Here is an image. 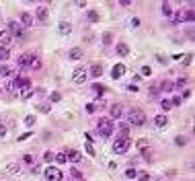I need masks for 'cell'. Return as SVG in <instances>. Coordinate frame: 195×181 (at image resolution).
<instances>
[{"label": "cell", "mask_w": 195, "mask_h": 181, "mask_svg": "<svg viewBox=\"0 0 195 181\" xmlns=\"http://www.w3.org/2000/svg\"><path fill=\"white\" fill-rule=\"evenodd\" d=\"M127 88H129V91H138V84L132 83V84H127Z\"/></svg>", "instance_id": "obj_50"}, {"label": "cell", "mask_w": 195, "mask_h": 181, "mask_svg": "<svg viewBox=\"0 0 195 181\" xmlns=\"http://www.w3.org/2000/svg\"><path fill=\"white\" fill-rule=\"evenodd\" d=\"M31 68H35V70H37V68H41V60H39V58H35V56H33V60H31Z\"/></svg>", "instance_id": "obj_25"}, {"label": "cell", "mask_w": 195, "mask_h": 181, "mask_svg": "<svg viewBox=\"0 0 195 181\" xmlns=\"http://www.w3.org/2000/svg\"><path fill=\"white\" fill-rule=\"evenodd\" d=\"M0 91H2V88H0Z\"/></svg>", "instance_id": "obj_53"}, {"label": "cell", "mask_w": 195, "mask_h": 181, "mask_svg": "<svg viewBox=\"0 0 195 181\" xmlns=\"http://www.w3.org/2000/svg\"><path fill=\"white\" fill-rule=\"evenodd\" d=\"M175 21H177V23L183 21V13H181V10H177V13H175Z\"/></svg>", "instance_id": "obj_40"}, {"label": "cell", "mask_w": 195, "mask_h": 181, "mask_svg": "<svg viewBox=\"0 0 195 181\" xmlns=\"http://www.w3.org/2000/svg\"><path fill=\"white\" fill-rule=\"evenodd\" d=\"M29 136H31V132H27V134H21V136H19V142H21V140H27Z\"/></svg>", "instance_id": "obj_48"}, {"label": "cell", "mask_w": 195, "mask_h": 181, "mask_svg": "<svg viewBox=\"0 0 195 181\" xmlns=\"http://www.w3.org/2000/svg\"><path fill=\"white\" fill-rule=\"evenodd\" d=\"M25 163H27V165H33V157H31V154H25V158H23Z\"/></svg>", "instance_id": "obj_43"}, {"label": "cell", "mask_w": 195, "mask_h": 181, "mask_svg": "<svg viewBox=\"0 0 195 181\" xmlns=\"http://www.w3.org/2000/svg\"><path fill=\"white\" fill-rule=\"evenodd\" d=\"M111 41H113L111 33H105V35H103V43H111Z\"/></svg>", "instance_id": "obj_36"}, {"label": "cell", "mask_w": 195, "mask_h": 181, "mask_svg": "<svg viewBox=\"0 0 195 181\" xmlns=\"http://www.w3.org/2000/svg\"><path fill=\"white\" fill-rule=\"evenodd\" d=\"M70 58H72V60H80V58H82V49H80V48H72V49H70Z\"/></svg>", "instance_id": "obj_16"}, {"label": "cell", "mask_w": 195, "mask_h": 181, "mask_svg": "<svg viewBox=\"0 0 195 181\" xmlns=\"http://www.w3.org/2000/svg\"><path fill=\"white\" fill-rule=\"evenodd\" d=\"M58 29H60V33H62V35H70V31H72V25L66 23V21H62V23L58 25Z\"/></svg>", "instance_id": "obj_10"}, {"label": "cell", "mask_w": 195, "mask_h": 181, "mask_svg": "<svg viewBox=\"0 0 195 181\" xmlns=\"http://www.w3.org/2000/svg\"><path fill=\"white\" fill-rule=\"evenodd\" d=\"M21 23H23L25 27H29V25H33V17H31L29 13H23V15H21Z\"/></svg>", "instance_id": "obj_13"}, {"label": "cell", "mask_w": 195, "mask_h": 181, "mask_svg": "<svg viewBox=\"0 0 195 181\" xmlns=\"http://www.w3.org/2000/svg\"><path fill=\"white\" fill-rule=\"evenodd\" d=\"M72 80L76 84H82L84 80H86V70H84V68H76V70H74V74H72Z\"/></svg>", "instance_id": "obj_5"}, {"label": "cell", "mask_w": 195, "mask_h": 181, "mask_svg": "<svg viewBox=\"0 0 195 181\" xmlns=\"http://www.w3.org/2000/svg\"><path fill=\"white\" fill-rule=\"evenodd\" d=\"M8 29H10V33H12V35H19V37L23 35V29H21V25L17 23V21H10V23H8Z\"/></svg>", "instance_id": "obj_8"}, {"label": "cell", "mask_w": 195, "mask_h": 181, "mask_svg": "<svg viewBox=\"0 0 195 181\" xmlns=\"http://www.w3.org/2000/svg\"><path fill=\"white\" fill-rule=\"evenodd\" d=\"M8 74H10V68L6 64H2V66H0V76H8Z\"/></svg>", "instance_id": "obj_28"}, {"label": "cell", "mask_w": 195, "mask_h": 181, "mask_svg": "<svg viewBox=\"0 0 195 181\" xmlns=\"http://www.w3.org/2000/svg\"><path fill=\"white\" fill-rule=\"evenodd\" d=\"M148 146H150V142L148 140H138L136 142V148H140V150H144V148H148Z\"/></svg>", "instance_id": "obj_24"}, {"label": "cell", "mask_w": 195, "mask_h": 181, "mask_svg": "<svg viewBox=\"0 0 195 181\" xmlns=\"http://www.w3.org/2000/svg\"><path fill=\"white\" fill-rule=\"evenodd\" d=\"M56 161H58L60 165H64V163L68 161V154H66V152H60V154H56Z\"/></svg>", "instance_id": "obj_23"}, {"label": "cell", "mask_w": 195, "mask_h": 181, "mask_svg": "<svg viewBox=\"0 0 195 181\" xmlns=\"http://www.w3.org/2000/svg\"><path fill=\"white\" fill-rule=\"evenodd\" d=\"M37 19H41V21L47 19V8H43V6H41V8H37Z\"/></svg>", "instance_id": "obj_22"}, {"label": "cell", "mask_w": 195, "mask_h": 181, "mask_svg": "<svg viewBox=\"0 0 195 181\" xmlns=\"http://www.w3.org/2000/svg\"><path fill=\"white\" fill-rule=\"evenodd\" d=\"M117 54H119V56H127V54H129L127 43H123V41H121V43H117Z\"/></svg>", "instance_id": "obj_14"}, {"label": "cell", "mask_w": 195, "mask_h": 181, "mask_svg": "<svg viewBox=\"0 0 195 181\" xmlns=\"http://www.w3.org/2000/svg\"><path fill=\"white\" fill-rule=\"evenodd\" d=\"M162 13H164V15H166V17L171 15V13H173V8H171V4H166V2H164V4H162Z\"/></svg>", "instance_id": "obj_33"}, {"label": "cell", "mask_w": 195, "mask_h": 181, "mask_svg": "<svg viewBox=\"0 0 195 181\" xmlns=\"http://www.w3.org/2000/svg\"><path fill=\"white\" fill-rule=\"evenodd\" d=\"M119 132H121V134H119V138H127V134H129V128H127V126H119Z\"/></svg>", "instance_id": "obj_27"}, {"label": "cell", "mask_w": 195, "mask_h": 181, "mask_svg": "<svg viewBox=\"0 0 195 181\" xmlns=\"http://www.w3.org/2000/svg\"><path fill=\"white\" fill-rule=\"evenodd\" d=\"M86 152H88V154H90V157H95V154H97V150H95V148H93V144H90V142H88V144H86Z\"/></svg>", "instance_id": "obj_35"}, {"label": "cell", "mask_w": 195, "mask_h": 181, "mask_svg": "<svg viewBox=\"0 0 195 181\" xmlns=\"http://www.w3.org/2000/svg\"><path fill=\"white\" fill-rule=\"evenodd\" d=\"M123 72H125V66H123V64H117V66H113L111 76H113V78H121Z\"/></svg>", "instance_id": "obj_7"}, {"label": "cell", "mask_w": 195, "mask_h": 181, "mask_svg": "<svg viewBox=\"0 0 195 181\" xmlns=\"http://www.w3.org/2000/svg\"><path fill=\"white\" fill-rule=\"evenodd\" d=\"M45 179L47 181H62V171L56 167H47L45 169Z\"/></svg>", "instance_id": "obj_4"}, {"label": "cell", "mask_w": 195, "mask_h": 181, "mask_svg": "<svg viewBox=\"0 0 195 181\" xmlns=\"http://www.w3.org/2000/svg\"><path fill=\"white\" fill-rule=\"evenodd\" d=\"M6 91H10V93H12V91H17V87H15V83H12V80H10V83H6Z\"/></svg>", "instance_id": "obj_38"}, {"label": "cell", "mask_w": 195, "mask_h": 181, "mask_svg": "<svg viewBox=\"0 0 195 181\" xmlns=\"http://www.w3.org/2000/svg\"><path fill=\"white\" fill-rule=\"evenodd\" d=\"M43 158H45V161H47V163H49V161H54V158H56V157H54V154H51V152H49V150H47V152H45V154H43Z\"/></svg>", "instance_id": "obj_39"}, {"label": "cell", "mask_w": 195, "mask_h": 181, "mask_svg": "<svg viewBox=\"0 0 195 181\" xmlns=\"http://www.w3.org/2000/svg\"><path fill=\"white\" fill-rule=\"evenodd\" d=\"M4 134H6V128H4V126H0V136H4Z\"/></svg>", "instance_id": "obj_52"}, {"label": "cell", "mask_w": 195, "mask_h": 181, "mask_svg": "<svg viewBox=\"0 0 195 181\" xmlns=\"http://www.w3.org/2000/svg\"><path fill=\"white\" fill-rule=\"evenodd\" d=\"M8 173H21V167L19 165H8Z\"/></svg>", "instance_id": "obj_34"}, {"label": "cell", "mask_w": 195, "mask_h": 181, "mask_svg": "<svg viewBox=\"0 0 195 181\" xmlns=\"http://www.w3.org/2000/svg\"><path fill=\"white\" fill-rule=\"evenodd\" d=\"M129 138H117L115 144H113V152H117V154H123V152H127V148H129Z\"/></svg>", "instance_id": "obj_3"}, {"label": "cell", "mask_w": 195, "mask_h": 181, "mask_svg": "<svg viewBox=\"0 0 195 181\" xmlns=\"http://www.w3.org/2000/svg\"><path fill=\"white\" fill-rule=\"evenodd\" d=\"M191 60H193L191 56H185V58H183V66H189V64H191Z\"/></svg>", "instance_id": "obj_45"}, {"label": "cell", "mask_w": 195, "mask_h": 181, "mask_svg": "<svg viewBox=\"0 0 195 181\" xmlns=\"http://www.w3.org/2000/svg\"><path fill=\"white\" fill-rule=\"evenodd\" d=\"M60 99H62V95H60L58 91H56V93H51V95H49V103H58Z\"/></svg>", "instance_id": "obj_26"}, {"label": "cell", "mask_w": 195, "mask_h": 181, "mask_svg": "<svg viewBox=\"0 0 195 181\" xmlns=\"http://www.w3.org/2000/svg\"><path fill=\"white\" fill-rule=\"evenodd\" d=\"M173 88H175V84H173V83H168V80H164V83H160L158 91H166V93H168V91H173Z\"/></svg>", "instance_id": "obj_19"}, {"label": "cell", "mask_w": 195, "mask_h": 181, "mask_svg": "<svg viewBox=\"0 0 195 181\" xmlns=\"http://www.w3.org/2000/svg\"><path fill=\"white\" fill-rule=\"evenodd\" d=\"M185 17H187L185 21H193V10H187V13H185Z\"/></svg>", "instance_id": "obj_47"}, {"label": "cell", "mask_w": 195, "mask_h": 181, "mask_svg": "<svg viewBox=\"0 0 195 181\" xmlns=\"http://www.w3.org/2000/svg\"><path fill=\"white\" fill-rule=\"evenodd\" d=\"M160 105H162V109H164V111H168V109H171V107H173V103H171V101H168V99H164V101H162V103H160Z\"/></svg>", "instance_id": "obj_32"}, {"label": "cell", "mask_w": 195, "mask_h": 181, "mask_svg": "<svg viewBox=\"0 0 195 181\" xmlns=\"http://www.w3.org/2000/svg\"><path fill=\"white\" fill-rule=\"evenodd\" d=\"M97 132L101 134L103 138H109L113 134V122H111V119H107V118H103L101 122H99V126H97Z\"/></svg>", "instance_id": "obj_2"}, {"label": "cell", "mask_w": 195, "mask_h": 181, "mask_svg": "<svg viewBox=\"0 0 195 181\" xmlns=\"http://www.w3.org/2000/svg\"><path fill=\"white\" fill-rule=\"evenodd\" d=\"M66 154H68V158H70V161H74V163H78L80 158H82V154H80L78 150H68Z\"/></svg>", "instance_id": "obj_15"}, {"label": "cell", "mask_w": 195, "mask_h": 181, "mask_svg": "<svg viewBox=\"0 0 195 181\" xmlns=\"http://www.w3.org/2000/svg\"><path fill=\"white\" fill-rule=\"evenodd\" d=\"M31 60H33V54H23V56L19 58V68H25V66H27Z\"/></svg>", "instance_id": "obj_11"}, {"label": "cell", "mask_w": 195, "mask_h": 181, "mask_svg": "<svg viewBox=\"0 0 195 181\" xmlns=\"http://www.w3.org/2000/svg\"><path fill=\"white\" fill-rule=\"evenodd\" d=\"M12 83H15V87H17V88H25V87H31V80H29V78H21V76H17V78L12 80Z\"/></svg>", "instance_id": "obj_9"}, {"label": "cell", "mask_w": 195, "mask_h": 181, "mask_svg": "<svg viewBox=\"0 0 195 181\" xmlns=\"http://www.w3.org/2000/svg\"><path fill=\"white\" fill-rule=\"evenodd\" d=\"M185 84H187V80H185V78H179V80H177V87H179V88H183Z\"/></svg>", "instance_id": "obj_44"}, {"label": "cell", "mask_w": 195, "mask_h": 181, "mask_svg": "<svg viewBox=\"0 0 195 181\" xmlns=\"http://www.w3.org/2000/svg\"><path fill=\"white\" fill-rule=\"evenodd\" d=\"M150 74H152L150 66H142V70H140V76H150Z\"/></svg>", "instance_id": "obj_30"}, {"label": "cell", "mask_w": 195, "mask_h": 181, "mask_svg": "<svg viewBox=\"0 0 195 181\" xmlns=\"http://www.w3.org/2000/svg\"><path fill=\"white\" fill-rule=\"evenodd\" d=\"M8 56H10L8 48H2V45H0V62H4V60H8Z\"/></svg>", "instance_id": "obj_21"}, {"label": "cell", "mask_w": 195, "mask_h": 181, "mask_svg": "<svg viewBox=\"0 0 195 181\" xmlns=\"http://www.w3.org/2000/svg\"><path fill=\"white\" fill-rule=\"evenodd\" d=\"M154 123H156L158 128H164V126H166V115H162V113H160V115H156V118H154Z\"/></svg>", "instance_id": "obj_17"}, {"label": "cell", "mask_w": 195, "mask_h": 181, "mask_svg": "<svg viewBox=\"0 0 195 181\" xmlns=\"http://www.w3.org/2000/svg\"><path fill=\"white\" fill-rule=\"evenodd\" d=\"M39 111H49V105L47 103H41V105H39Z\"/></svg>", "instance_id": "obj_46"}, {"label": "cell", "mask_w": 195, "mask_h": 181, "mask_svg": "<svg viewBox=\"0 0 195 181\" xmlns=\"http://www.w3.org/2000/svg\"><path fill=\"white\" fill-rule=\"evenodd\" d=\"M136 175H138L136 169H127V171H125V177H127V179H136Z\"/></svg>", "instance_id": "obj_31"}, {"label": "cell", "mask_w": 195, "mask_h": 181, "mask_svg": "<svg viewBox=\"0 0 195 181\" xmlns=\"http://www.w3.org/2000/svg\"><path fill=\"white\" fill-rule=\"evenodd\" d=\"M90 74H93L95 78H99V76L103 74V66H99V64H95V66H93V70H90Z\"/></svg>", "instance_id": "obj_20"}, {"label": "cell", "mask_w": 195, "mask_h": 181, "mask_svg": "<svg viewBox=\"0 0 195 181\" xmlns=\"http://www.w3.org/2000/svg\"><path fill=\"white\" fill-rule=\"evenodd\" d=\"M86 111H88V113L95 111V105H93V103H88V105H86Z\"/></svg>", "instance_id": "obj_49"}, {"label": "cell", "mask_w": 195, "mask_h": 181, "mask_svg": "<svg viewBox=\"0 0 195 181\" xmlns=\"http://www.w3.org/2000/svg\"><path fill=\"white\" fill-rule=\"evenodd\" d=\"M10 37H12V35H10V31L8 29H2V31H0V45H2V48H6V45L10 43Z\"/></svg>", "instance_id": "obj_6"}, {"label": "cell", "mask_w": 195, "mask_h": 181, "mask_svg": "<svg viewBox=\"0 0 195 181\" xmlns=\"http://www.w3.org/2000/svg\"><path fill=\"white\" fill-rule=\"evenodd\" d=\"M31 95H33V87H25V88H21V99H29Z\"/></svg>", "instance_id": "obj_18"}, {"label": "cell", "mask_w": 195, "mask_h": 181, "mask_svg": "<svg viewBox=\"0 0 195 181\" xmlns=\"http://www.w3.org/2000/svg\"><path fill=\"white\" fill-rule=\"evenodd\" d=\"M140 25V19H132V27H138Z\"/></svg>", "instance_id": "obj_51"}, {"label": "cell", "mask_w": 195, "mask_h": 181, "mask_svg": "<svg viewBox=\"0 0 195 181\" xmlns=\"http://www.w3.org/2000/svg\"><path fill=\"white\" fill-rule=\"evenodd\" d=\"M127 119H129L132 126H144V123H146V113L142 111V109H129Z\"/></svg>", "instance_id": "obj_1"}, {"label": "cell", "mask_w": 195, "mask_h": 181, "mask_svg": "<svg viewBox=\"0 0 195 181\" xmlns=\"http://www.w3.org/2000/svg\"><path fill=\"white\" fill-rule=\"evenodd\" d=\"M171 103H173V105H181V103H183V97H175V99H171Z\"/></svg>", "instance_id": "obj_42"}, {"label": "cell", "mask_w": 195, "mask_h": 181, "mask_svg": "<svg viewBox=\"0 0 195 181\" xmlns=\"http://www.w3.org/2000/svg\"><path fill=\"white\" fill-rule=\"evenodd\" d=\"M123 115V109H121V105H111V118H121Z\"/></svg>", "instance_id": "obj_12"}, {"label": "cell", "mask_w": 195, "mask_h": 181, "mask_svg": "<svg viewBox=\"0 0 195 181\" xmlns=\"http://www.w3.org/2000/svg\"><path fill=\"white\" fill-rule=\"evenodd\" d=\"M88 21H93V23H97V21H99V13H97V10H90V13H88Z\"/></svg>", "instance_id": "obj_29"}, {"label": "cell", "mask_w": 195, "mask_h": 181, "mask_svg": "<svg viewBox=\"0 0 195 181\" xmlns=\"http://www.w3.org/2000/svg\"><path fill=\"white\" fill-rule=\"evenodd\" d=\"M25 123H27V126H33V123H35V118H33V115H27V118H25Z\"/></svg>", "instance_id": "obj_37"}, {"label": "cell", "mask_w": 195, "mask_h": 181, "mask_svg": "<svg viewBox=\"0 0 195 181\" xmlns=\"http://www.w3.org/2000/svg\"><path fill=\"white\" fill-rule=\"evenodd\" d=\"M138 179H140V181H148V173H138Z\"/></svg>", "instance_id": "obj_41"}]
</instances>
